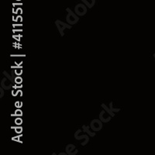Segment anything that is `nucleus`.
I'll return each mask as SVG.
<instances>
[{"label": "nucleus", "instance_id": "36", "mask_svg": "<svg viewBox=\"0 0 155 155\" xmlns=\"http://www.w3.org/2000/svg\"><path fill=\"white\" fill-rule=\"evenodd\" d=\"M17 1H20V0H17Z\"/></svg>", "mask_w": 155, "mask_h": 155}, {"label": "nucleus", "instance_id": "3", "mask_svg": "<svg viewBox=\"0 0 155 155\" xmlns=\"http://www.w3.org/2000/svg\"><path fill=\"white\" fill-rule=\"evenodd\" d=\"M74 12L78 16H83L86 14L87 7L85 4H78L74 8Z\"/></svg>", "mask_w": 155, "mask_h": 155}, {"label": "nucleus", "instance_id": "13", "mask_svg": "<svg viewBox=\"0 0 155 155\" xmlns=\"http://www.w3.org/2000/svg\"><path fill=\"white\" fill-rule=\"evenodd\" d=\"M101 106H102V109H105V110H106V111L107 112V113H109V114L110 115V116H113V117L115 116V113H114V112L111 111V109H109V107H108V106H106V104H104V103H103V104L101 105Z\"/></svg>", "mask_w": 155, "mask_h": 155}, {"label": "nucleus", "instance_id": "6", "mask_svg": "<svg viewBox=\"0 0 155 155\" xmlns=\"http://www.w3.org/2000/svg\"><path fill=\"white\" fill-rule=\"evenodd\" d=\"M65 151L67 152V153L68 155H75L77 154L78 150L76 149L75 146L73 144H68L67 145L65 148Z\"/></svg>", "mask_w": 155, "mask_h": 155}, {"label": "nucleus", "instance_id": "4", "mask_svg": "<svg viewBox=\"0 0 155 155\" xmlns=\"http://www.w3.org/2000/svg\"><path fill=\"white\" fill-rule=\"evenodd\" d=\"M90 127L92 129V130L95 131V132H98V131H100L102 129V122L100 120H92L90 124Z\"/></svg>", "mask_w": 155, "mask_h": 155}, {"label": "nucleus", "instance_id": "24", "mask_svg": "<svg viewBox=\"0 0 155 155\" xmlns=\"http://www.w3.org/2000/svg\"><path fill=\"white\" fill-rule=\"evenodd\" d=\"M23 87V84H16V85H12V88H15V89H21Z\"/></svg>", "mask_w": 155, "mask_h": 155}, {"label": "nucleus", "instance_id": "29", "mask_svg": "<svg viewBox=\"0 0 155 155\" xmlns=\"http://www.w3.org/2000/svg\"><path fill=\"white\" fill-rule=\"evenodd\" d=\"M11 68H12V69L23 68V66H22V65H16V64H15V65H12V66H11Z\"/></svg>", "mask_w": 155, "mask_h": 155}, {"label": "nucleus", "instance_id": "22", "mask_svg": "<svg viewBox=\"0 0 155 155\" xmlns=\"http://www.w3.org/2000/svg\"><path fill=\"white\" fill-rule=\"evenodd\" d=\"M15 106H16V108H17V109H20V108H22V106H23V102H19V101H16V102H15Z\"/></svg>", "mask_w": 155, "mask_h": 155}, {"label": "nucleus", "instance_id": "19", "mask_svg": "<svg viewBox=\"0 0 155 155\" xmlns=\"http://www.w3.org/2000/svg\"><path fill=\"white\" fill-rule=\"evenodd\" d=\"M113 103L112 102H110V103H109V109H111V111L114 112V113H117V112H120V109H115V108H113Z\"/></svg>", "mask_w": 155, "mask_h": 155}, {"label": "nucleus", "instance_id": "27", "mask_svg": "<svg viewBox=\"0 0 155 155\" xmlns=\"http://www.w3.org/2000/svg\"><path fill=\"white\" fill-rule=\"evenodd\" d=\"M23 29H13V30H12V33H13V34H19V33H22V32H23Z\"/></svg>", "mask_w": 155, "mask_h": 155}, {"label": "nucleus", "instance_id": "34", "mask_svg": "<svg viewBox=\"0 0 155 155\" xmlns=\"http://www.w3.org/2000/svg\"><path fill=\"white\" fill-rule=\"evenodd\" d=\"M12 13L16 14V10H15V9H12Z\"/></svg>", "mask_w": 155, "mask_h": 155}, {"label": "nucleus", "instance_id": "16", "mask_svg": "<svg viewBox=\"0 0 155 155\" xmlns=\"http://www.w3.org/2000/svg\"><path fill=\"white\" fill-rule=\"evenodd\" d=\"M12 116H16V117H19V116H23V111H22L21 109H16V111H15V113H13V114L11 115Z\"/></svg>", "mask_w": 155, "mask_h": 155}, {"label": "nucleus", "instance_id": "33", "mask_svg": "<svg viewBox=\"0 0 155 155\" xmlns=\"http://www.w3.org/2000/svg\"><path fill=\"white\" fill-rule=\"evenodd\" d=\"M12 21H13V22H15V19H15V16H12Z\"/></svg>", "mask_w": 155, "mask_h": 155}, {"label": "nucleus", "instance_id": "28", "mask_svg": "<svg viewBox=\"0 0 155 155\" xmlns=\"http://www.w3.org/2000/svg\"><path fill=\"white\" fill-rule=\"evenodd\" d=\"M23 27V23H14L12 24V27L13 28H16V27Z\"/></svg>", "mask_w": 155, "mask_h": 155}, {"label": "nucleus", "instance_id": "31", "mask_svg": "<svg viewBox=\"0 0 155 155\" xmlns=\"http://www.w3.org/2000/svg\"><path fill=\"white\" fill-rule=\"evenodd\" d=\"M22 3H13V6H16V5H21Z\"/></svg>", "mask_w": 155, "mask_h": 155}, {"label": "nucleus", "instance_id": "21", "mask_svg": "<svg viewBox=\"0 0 155 155\" xmlns=\"http://www.w3.org/2000/svg\"><path fill=\"white\" fill-rule=\"evenodd\" d=\"M23 16H20V15H18L16 17V19H15V22H16V23H22V22H23Z\"/></svg>", "mask_w": 155, "mask_h": 155}, {"label": "nucleus", "instance_id": "26", "mask_svg": "<svg viewBox=\"0 0 155 155\" xmlns=\"http://www.w3.org/2000/svg\"><path fill=\"white\" fill-rule=\"evenodd\" d=\"M16 15L23 14V9H22V8H17V9H16Z\"/></svg>", "mask_w": 155, "mask_h": 155}, {"label": "nucleus", "instance_id": "20", "mask_svg": "<svg viewBox=\"0 0 155 155\" xmlns=\"http://www.w3.org/2000/svg\"><path fill=\"white\" fill-rule=\"evenodd\" d=\"M21 37H23V35H22V34H13V35H12V38L15 39L16 41H19V42L20 41Z\"/></svg>", "mask_w": 155, "mask_h": 155}, {"label": "nucleus", "instance_id": "23", "mask_svg": "<svg viewBox=\"0 0 155 155\" xmlns=\"http://www.w3.org/2000/svg\"><path fill=\"white\" fill-rule=\"evenodd\" d=\"M15 74H16V75H22V74H23V68H17L15 70Z\"/></svg>", "mask_w": 155, "mask_h": 155}, {"label": "nucleus", "instance_id": "1", "mask_svg": "<svg viewBox=\"0 0 155 155\" xmlns=\"http://www.w3.org/2000/svg\"><path fill=\"white\" fill-rule=\"evenodd\" d=\"M67 12H68V14L66 16V22H67L68 24L70 25H74L78 22L79 20V17L76 14L75 12H72V11L69 8H67Z\"/></svg>", "mask_w": 155, "mask_h": 155}, {"label": "nucleus", "instance_id": "2", "mask_svg": "<svg viewBox=\"0 0 155 155\" xmlns=\"http://www.w3.org/2000/svg\"><path fill=\"white\" fill-rule=\"evenodd\" d=\"M55 25L57 26V28H58V31H59L61 37L64 35V30H65V29H71V25L68 24V23H66L64 22H62L61 20H59V19L55 21Z\"/></svg>", "mask_w": 155, "mask_h": 155}, {"label": "nucleus", "instance_id": "15", "mask_svg": "<svg viewBox=\"0 0 155 155\" xmlns=\"http://www.w3.org/2000/svg\"><path fill=\"white\" fill-rule=\"evenodd\" d=\"M11 129H13L15 130V132H16V134H22V132H23V128L22 127H20V126H18V127H11Z\"/></svg>", "mask_w": 155, "mask_h": 155}, {"label": "nucleus", "instance_id": "7", "mask_svg": "<svg viewBox=\"0 0 155 155\" xmlns=\"http://www.w3.org/2000/svg\"><path fill=\"white\" fill-rule=\"evenodd\" d=\"M106 113H107V112H106L105 109H102V111L100 112V114H99V120H100L102 123H108V122H109L111 120L112 117H113L112 116H107V117H106L105 116H106Z\"/></svg>", "mask_w": 155, "mask_h": 155}, {"label": "nucleus", "instance_id": "18", "mask_svg": "<svg viewBox=\"0 0 155 155\" xmlns=\"http://www.w3.org/2000/svg\"><path fill=\"white\" fill-rule=\"evenodd\" d=\"M15 124H16V125L17 126L22 125V124H23V120H22V118L20 117V116L16 117V120H15Z\"/></svg>", "mask_w": 155, "mask_h": 155}, {"label": "nucleus", "instance_id": "14", "mask_svg": "<svg viewBox=\"0 0 155 155\" xmlns=\"http://www.w3.org/2000/svg\"><path fill=\"white\" fill-rule=\"evenodd\" d=\"M23 137V134H20L17 136H15V137H12V141H16V142H18L19 143H23V141L20 140V137Z\"/></svg>", "mask_w": 155, "mask_h": 155}, {"label": "nucleus", "instance_id": "10", "mask_svg": "<svg viewBox=\"0 0 155 155\" xmlns=\"http://www.w3.org/2000/svg\"><path fill=\"white\" fill-rule=\"evenodd\" d=\"M82 128H83V131L85 133H86L87 134H88V136H90V137H95V131L94 132H92V131H90V128L91 127H88V126H85V125H83L82 126Z\"/></svg>", "mask_w": 155, "mask_h": 155}, {"label": "nucleus", "instance_id": "32", "mask_svg": "<svg viewBox=\"0 0 155 155\" xmlns=\"http://www.w3.org/2000/svg\"><path fill=\"white\" fill-rule=\"evenodd\" d=\"M66 154H68L67 153V152H64V153H59V155H66Z\"/></svg>", "mask_w": 155, "mask_h": 155}, {"label": "nucleus", "instance_id": "35", "mask_svg": "<svg viewBox=\"0 0 155 155\" xmlns=\"http://www.w3.org/2000/svg\"><path fill=\"white\" fill-rule=\"evenodd\" d=\"M153 57H154V59H155V54H153Z\"/></svg>", "mask_w": 155, "mask_h": 155}, {"label": "nucleus", "instance_id": "17", "mask_svg": "<svg viewBox=\"0 0 155 155\" xmlns=\"http://www.w3.org/2000/svg\"><path fill=\"white\" fill-rule=\"evenodd\" d=\"M23 81V78L21 76L16 75V77L15 78V84H22Z\"/></svg>", "mask_w": 155, "mask_h": 155}, {"label": "nucleus", "instance_id": "5", "mask_svg": "<svg viewBox=\"0 0 155 155\" xmlns=\"http://www.w3.org/2000/svg\"><path fill=\"white\" fill-rule=\"evenodd\" d=\"M81 132V130H78L76 131L75 134H74V138H75L76 140H78L85 139V142L81 143V145H82V146H85V145L88 143V141H89V137H88V135H81V136L78 135Z\"/></svg>", "mask_w": 155, "mask_h": 155}, {"label": "nucleus", "instance_id": "12", "mask_svg": "<svg viewBox=\"0 0 155 155\" xmlns=\"http://www.w3.org/2000/svg\"><path fill=\"white\" fill-rule=\"evenodd\" d=\"M11 94H12V96H18V95L19 94V96H23V91L20 89H15V88H13V89L12 90V92H11Z\"/></svg>", "mask_w": 155, "mask_h": 155}, {"label": "nucleus", "instance_id": "8", "mask_svg": "<svg viewBox=\"0 0 155 155\" xmlns=\"http://www.w3.org/2000/svg\"><path fill=\"white\" fill-rule=\"evenodd\" d=\"M3 74L5 75V77L7 78L11 83H12V84H13V83H15V78H16V76H15L16 75V74H15V71H11L10 74H9L7 71H4Z\"/></svg>", "mask_w": 155, "mask_h": 155}, {"label": "nucleus", "instance_id": "9", "mask_svg": "<svg viewBox=\"0 0 155 155\" xmlns=\"http://www.w3.org/2000/svg\"><path fill=\"white\" fill-rule=\"evenodd\" d=\"M7 79H8L7 78L5 77V78H3V79H2V81H1V87H2V88L5 90H8L12 87L11 84H7V83H6Z\"/></svg>", "mask_w": 155, "mask_h": 155}, {"label": "nucleus", "instance_id": "25", "mask_svg": "<svg viewBox=\"0 0 155 155\" xmlns=\"http://www.w3.org/2000/svg\"><path fill=\"white\" fill-rule=\"evenodd\" d=\"M11 58H13V57H16V58H25L26 57V54H10Z\"/></svg>", "mask_w": 155, "mask_h": 155}, {"label": "nucleus", "instance_id": "30", "mask_svg": "<svg viewBox=\"0 0 155 155\" xmlns=\"http://www.w3.org/2000/svg\"><path fill=\"white\" fill-rule=\"evenodd\" d=\"M0 92H1V95H0V98L2 99V97H3V95H4V91H3V88H2V87H1V88H0Z\"/></svg>", "mask_w": 155, "mask_h": 155}, {"label": "nucleus", "instance_id": "11", "mask_svg": "<svg viewBox=\"0 0 155 155\" xmlns=\"http://www.w3.org/2000/svg\"><path fill=\"white\" fill-rule=\"evenodd\" d=\"M88 8H92L95 3V0H81Z\"/></svg>", "mask_w": 155, "mask_h": 155}]
</instances>
